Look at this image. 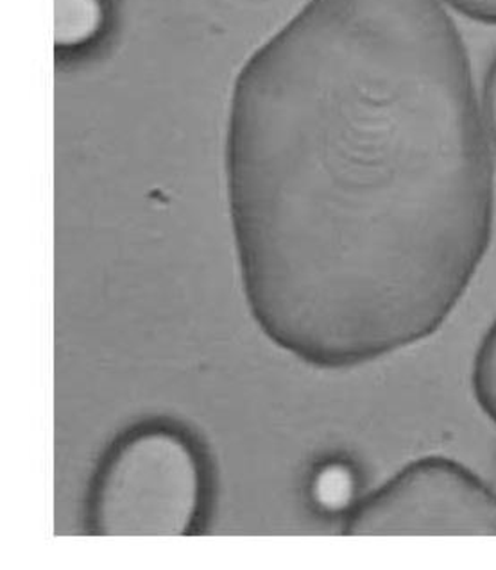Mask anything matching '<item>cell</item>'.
<instances>
[{
  "mask_svg": "<svg viewBox=\"0 0 496 570\" xmlns=\"http://www.w3.org/2000/svg\"><path fill=\"white\" fill-rule=\"evenodd\" d=\"M468 19L496 26V0H441Z\"/></svg>",
  "mask_w": 496,
  "mask_h": 570,
  "instance_id": "7",
  "label": "cell"
},
{
  "mask_svg": "<svg viewBox=\"0 0 496 570\" xmlns=\"http://www.w3.org/2000/svg\"><path fill=\"white\" fill-rule=\"evenodd\" d=\"M108 22L106 0H56V47L64 52L87 49Z\"/></svg>",
  "mask_w": 496,
  "mask_h": 570,
  "instance_id": "5",
  "label": "cell"
},
{
  "mask_svg": "<svg viewBox=\"0 0 496 570\" xmlns=\"http://www.w3.org/2000/svg\"><path fill=\"white\" fill-rule=\"evenodd\" d=\"M471 389L480 410L496 424V321L487 330L475 354Z\"/></svg>",
  "mask_w": 496,
  "mask_h": 570,
  "instance_id": "6",
  "label": "cell"
},
{
  "mask_svg": "<svg viewBox=\"0 0 496 570\" xmlns=\"http://www.w3.org/2000/svg\"><path fill=\"white\" fill-rule=\"evenodd\" d=\"M484 117L486 124L492 129L493 136L496 138V61L487 76L486 90H484Z\"/></svg>",
  "mask_w": 496,
  "mask_h": 570,
  "instance_id": "8",
  "label": "cell"
},
{
  "mask_svg": "<svg viewBox=\"0 0 496 570\" xmlns=\"http://www.w3.org/2000/svg\"><path fill=\"white\" fill-rule=\"evenodd\" d=\"M347 537H496V492L442 456L407 463L342 517Z\"/></svg>",
  "mask_w": 496,
  "mask_h": 570,
  "instance_id": "3",
  "label": "cell"
},
{
  "mask_svg": "<svg viewBox=\"0 0 496 570\" xmlns=\"http://www.w3.org/2000/svg\"><path fill=\"white\" fill-rule=\"evenodd\" d=\"M309 492L319 512L344 517L359 503V469L348 458H330L310 475Z\"/></svg>",
  "mask_w": 496,
  "mask_h": 570,
  "instance_id": "4",
  "label": "cell"
},
{
  "mask_svg": "<svg viewBox=\"0 0 496 570\" xmlns=\"http://www.w3.org/2000/svg\"><path fill=\"white\" fill-rule=\"evenodd\" d=\"M214 458L171 416L128 425L100 453L85 499L91 537H197L214 515Z\"/></svg>",
  "mask_w": 496,
  "mask_h": 570,
  "instance_id": "2",
  "label": "cell"
},
{
  "mask_svg": "<svg viewBox=\"0 0 496 570\" xmlns=\"http://www.w3.org/2000/svg\"><path fill=\"white\" fill-rule=\"evenodd\" d=\"M226 176L274 345L342 371L434 335L495 218L486 117L439 0L307 2L239 73Z\"/></svg>",
  "mask_w": 496,
  "mask_h": 570,
  "instance_id": "1",
  "label": "cell"
}]
</instances>
